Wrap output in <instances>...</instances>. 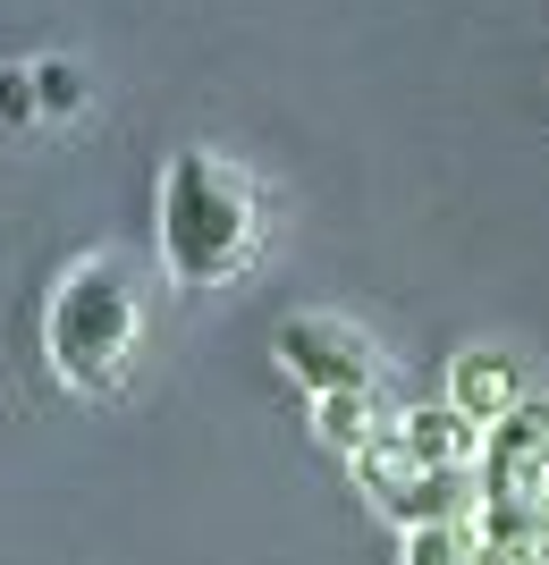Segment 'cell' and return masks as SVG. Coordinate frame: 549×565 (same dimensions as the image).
Segmentation results:
<instances>
[{
	"label": "cell",
	"instance_id": "obj_1",
	"mask_svg": "<svg viewBox=\"0 0 549 565\" xmlns=\"http://www.w3.org/2000/svg\"><path fill=\"white\" fill-rule=\"evenodd\" d=\"M254 254V186L237 169L187 143L161 169V262L178 287H212Z\"/></svg>",
	"mask_w": 549,
	"mask_h": 565
},
{
	"label": "cell",
	"instance_id": "obj_2",
	"mask_svg": "<svg viewBox=\"0 0 549 565\" xmlns=\"http://www.w3.org/2000/svg\"><path fill=\"white\" fill-rule=\"evenodd\" d=\"M43 354L68 388H119L127 354H136V287L110 254L76 262L43 305Z\"/></svg>",
	"mask_w": 549,
	"mask_h": 565
},
{
	"label": "cell",
	"instance_id": "obj_3",
	"mask_svg": "<svg viewBox=\"0 0 549 565\" xmlns=\"http://www.w3.org/2000/svg\"><path fill=\"white\" fill-rule=\"evenodd\" d=\"M356 490L372 498L398 532H423V523H465V498H482V490H465V472L414 465V456L398 448V430H381V439L356 456Z\"/></svg>",
	"mask_w": 549,
	"mask_h": 565
},
{
	"label": "cell",
	"instance_id": "obj_4",
	"mask_svg": "<svg viewBox=\"0 0 549 565\" xmlns=\"http://www.w3.org/2000/svg\"><path fill=\"white\" fill-rule=\"evenodd\" d=\"M271 354H279V372L305 388V397H338V388H372V338L356 330V321H338V312H287L279 338H271Z\"/></svg>",
	"mask_w": 549,
	"mask_h": 565
},
{
	"label": "cell",
	"instance_id": "obj_5",
	"mask_svg": "<svg viewBox=\"0 0 549 565\" xmlns=\"http://www.w3.org/2000/svg\"><path fill=\"white\" fill-rule=\"evenodd\" d=\"M474 472H482V498H541L549 490V405L525 397L507 423H490Z\"/></svg>",
	"mask_w": 549,
	"mask_h": 565
},
{
	"label": "cell",
	"instance_id": "obj_6",
	"mask_svg": "<svg viewBox=\"0 0 549 565\" xmlns=\"http://www.w3.org/2000/svg\"><path fill=\"white\" fill-rule=\"evenodd\" d=\"M482 439H490V430H482L474 414H456L448 397H440V405H407V414H398V448H407L414 465H431V472L482 465Z\"/></svg>",
	"mask_w": 549,
	"mask_h": 565
},
{
	"label": "cell",
	"instance_id": "obj_7",
	"mask_svg": "<svg viewBox=\"0 0 549 565\" xmlns=\"http://www.w3.org/2000/svg\"><path fill=\"white\" fill-rule=\"evenodd\" d=\"M448 405H456V414H474V423L490 430V423H507V414L525 405V380H516L507 354L474 347V354H456V363H448Z\"/></svg>",
	"mask_w": 549,
	"mask_h": 565
},
{
	"label": "cell",
	"instance_id": "obj_8",
	"mask_svg": "<svg viewBox=\"0 0 549 565\" xmlns=\"http://www.w3.org/2000/svg\"><path fill=\"white\" fill-rule=\"evenodd\" d=\"M313 430L330 439L347 465H356L372 439H381V414H372V388H338V397H313Z\"/></svg>",
	"mask_w": 549,
	"mask_h": 565
},
{
	"label": "cell",
	"instance_id": "obj_9",
	"mask_svg": "<svg viewBox=\"0 0 549 565\" xmlns=\"http://www.w3.org/2000/svg\"><path fill=\"white\" fill-rule=\"evenodd\" d=\"M398 548H407V565H474V532L465 523H423V532H398Z\"/></svg>",
	"mask_w": 549,
	"mask_h": 565
},
{
	"label": "cell",
	"instance_id": "obj_10",
	"mask_svg": "<svg viewBox=\"0 0 549 565\" xmlns=\"http://www.w3.org/2000/svg\"><path fill=\"white\" fill-rule=\"evenodd\" d=\"M482 548H532V498H482Z\"/></svg>",
	"mask_w": 549,
	"mask_h": 565
},
{
	"label": "cell",
	"instance_id": "obj_11",
	"mask_svg": "<svg viewBox=\"0 0 549 565\" xmlns=\"http://www.w3.org/2000/svg\"><path fill=\"white\" fill-rule=\"evenodd\" d=\"M34 94H43V110H76L85 102V68L51 51V60H34Z\"/></svg>",
	"mask_w": 549,
	"mask_h": 565
},
{
	"label": "cell",
	"instance_id": "obj_12",
	"mask_svg": "<svg viewBox=\"0 0 549 565\" xmlns=\"http://www.w3.org/2000/svg\"><path fill=\"white\" fill-rule=\"evenodd\" d=\"M34 110H43V94H34V68H25V60H9V68H0V118L18 127V118H34Z\"/></svg>",
	"mask_w": 549,
	"mask_h": 565
},
{
	"label": "cell",
	"instance_id": "obj_13",
	"mask_svg": "<svg viewBox=\"0 0 549 565\" xmlns=\"http://www.w3.org/2000/svg\"><path fill=\"white\" fill-rule=\"evenodd\" d=\"M532 557H541V565H549V490H541V498H532Z\"/></svg>",
	"mask_w": 549,
	"mask_h": 565
},
{
	"label": "cell",
	"instance_id": "obj_14",
	"mask_svg": "<svg viewBox=\"0 0 549 565\" xmlns=\"http://www.w3.org/2000/svg\"><path fill=\"white\" fill-rule=\"evenodd\" d=\"M474 565H541L532 548H474Z\"/></svg>",
	"mask_w": 549,
	"mask_h": 565
}]
</instances>
